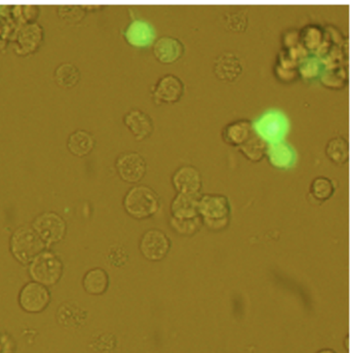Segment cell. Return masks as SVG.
<instances>
[{
    "instance_id": "6da1fadb",
    "label": "cell",
    "mask_w": 350,
    "mask_h": 353,
    "mask_svg": "<svg viewBox=\"0 0 350 353\" xmlns=\"http://www.w3.org/2000/svg\"><path fill=\"white\" fill-rule=\"evenodd\" d=\"M198 215L202 225L211 231H222L229 227L231 219V207L229 197L216 193L200 194Z\"/></svg>"
},
{
    "instance_id": "7a4b0ae2",
    "label": "cell",
    "mask_w": 350,
    "mask_h": 353,
    "mask_svg": "<svg viewBox=\"0 0 350 353\" xmlns=\"http://www.w3.org/2000/svg\"><path fill=\"white\" fill-rule=\"evenodd\" d=\"M161 197L146 185L132 187L124 197V207L130 217L137 220L153 217L161 209Z\"/></svg>"
},
{
    "instance_id": "3957f363",
    "label": "cell",
    "mask_w": 350,
    "mask_h": 353,
    "mask_svg": "<svg viewBox=\"0 0 350 353\" xmlns=\"http://www.w3.org/2000/svg\"><path fill=\"white\" fill-rule=\"evenodd\" d=\"M45 242L30 226H21L14 230L10 240L12 257L22 265H29L35 257L45 251Z\"/></svg>"
},
{
    "instance_id": "277c9868",
    "label": "cell",
    "mask_w": 350,
    "mask_h": 353,
    "mask_svg": "<svg viewBox=\"0 0 350 353\" xmlns=\"http://www.w3.org/2000/svg\"><path fill=\"white\" fill-rule=\"evenodd\" d=\"M252 124L256 134L266 143L283 140L290 128L289 118L285 112L275 108L261 114Z\"/></svg>"
},
{
    "instance_id": "5b68a950",
    "label": "cell",
    "mask_w": 350,
    "mask_h": 353,
    "mask_svg": "<svg viewBox=\"0 0 350 353\" xmlns=\"http://www.w3.org/2000/svg\"><path fill=\"white\" fill-rule=\"evenodd\" d=\"M62 274L63 263L61 259L49 251H43L29 264V275L33 282L47 288L57 284L61 280Z\"/></svg>"
},
{
    "instance_id": "8992f818",
    "label": "cell",
    "mask_w": 350,
    "mask_h": 353,
    "mask_svg": "<svg viewBox=\"0 0 350 353\" xmlns=\"http://www.w3.org/2000/svg\"><path fill=\"white\" fill-rule=\"evenodd\" d=\"M172 248L169 236L163 230L151 228L141 236L139 251L145 260L149 262H161L167 258Z\"/></svg>"
},
{
    "instance_id": "52a82bcc",
    "label": "cell",
    "mask_w": 350,
    "mask_h": 353,
    "mask_svg": "<svg viewBox=\"0 0 350 353\" xmlns=\"http://www.w3.org/2000/svg\"><path fill=\"white\" fill-rule=\"evenodd\" d=\"M32 228L47 247L61 242L67 231L65 220L54 212H45L37 216Z\"/></svg>"
},
{
    "instance_id": "ba28073f",
    "label": "cell",
    "mask_w": 350,
    "mask_h": 353,
    "mask_svg": "<svg viewBox=\"0 0 350 353\" xmlns=\"http://www.w3.org/2000/svg\"><path fill=\"white\" fill-rule=\"evenodd\" d=\"M51 293L47 286L35 282H28L23 286L19 294V305L27 313H40L51 303Z\"/></svg>"
},
{
    "instance_id": "9c48e42d",
    "label": "cell",
    "mask_w": 350,
    "mask_h": 353,
    "mask_svg": "<svg viewBox=\"0 0 350 353\" xmlns=\"http://www.w3.org/2000/svg\"><path fill=\"white\" fill-rule=\"evenodd\" d=\"M118 175L128 183H138L146 174V161L138 152L128 151L121 153L115 163Z\"/></svg>"
},
{
    "instance_id": "30bf717a",
    "label": "cell",
    "mask_w": 350,
    "mask_h": 353,
    "mask_svg": "<svg viewBox=\"0 0 350 353\" xmlns=\"http://www.w3.org/2000/svg\"><path fill=\"white\" fill-rule=\"evenodd\" d=\"M172 184L177 193L198 194L202 187V174L194 166H181L172 176Z\"/></svg>"
},
{
    "instance_id": "8fae6325",
    "label": "cell",
    "mask_w": 350,
    "mask_h": 353,
    "mask_svg": "<svg viewBox=\"0 0 350 353\" xmlns=\"http://www.w3.org/2000/svg\"><path fill=\"white\" fill-rule=\"evenodd\" d=\"M184 93V84L175 74L167 73L161 76L153 88V98L156 103L179 101Z\"/></svg>"
},
{
    "instance_id": "7c38bea8",
    "label": "cell",
    "mask_w": 350,
    "mask_h": 353,
    "mask_svg": "<svg viewBox=\"0 0 350 353\" xmlns=\"http://www.w3.org/2000/svg\"><path fill=\"white\" fill-rule=\"evenodd\" d=\"M124 37L134 47H148L154 39L155 29L151 23L144 19H134L124 30Z\"/></svg>"
},
{
    "instance_id": "4fadbf2b",
    "label": "cell",
    "mask_w": 350,
    "mask_h": 353,
    "mask_svg": "<svg viewBox=\"0 0 350 353\" xmlns=\"http://www.w3.org/2000/svg\"><path fill=\"white\" fill-rule=\"evenodd\" d=\"M183 43L180 39L170 35H163L157 38L153 45L155 58L163 63H173L177 61L184 54Z\"/></svg>"
},
{
    "instance_id": "5bb4252c",
    "label": "cell",
    "mask_w": 350,
    "mask_h": 353,
    "mask_svg": "<svg viewBox=\"0 0 350 353\" xmlns=\"http://www.w3.org/2000/svg\"><path fill=\"white\" fill-rule=\"evenodd\" d=\"M124 124L136 137L137 140H143L150 136L154 130V124L149 114L142 110L132 108L124 115Z\"/></svg>"
},
{
    "instance_id": "9a60e30c",
    "label": "cell",
    "mask_w": 350,
    "mask_h": 353,
    "mask_svg": "<svg viewBox=\"0 0 350 353\" xmlns=\"http://www.w3.org/2000/svg\"><path fill=\"white\" fill-rule=\"evenodd\" d=\"M200 193L198 194H187V193H177L172 201L171 217L177 219H190L198 215V201Z\"/></svg>"
},
{
    "instance_id": "2e32d148",
    "label": "cell",
    "mask_w": 350,
    "mask_h": 353,
    "mask_svg": "<svg viewBox=\"0 0 350 353\" xmlns=\"http://www.w3.org/2000/svg\"><path fill=\"white\" fill-rule=\"evenodd\" d=\"M266 155L270 163L281 169L292 167L296 161L295 149L285 140L267 143Z\"/></svg>"
},
{
    "instance_id": "e0dca14e",
    "label": "cell",
    "mask_w": 350,
    "mask_h": 353,
    "mask_svg": "<svg viewBox=\"0 0 350 353\" xmlns=\"http://www.w3.org/2000/svg\"><path fill=\"white\" fill-rule=\"evenodd\" d=\"M214 71L217 78L225 82H233L242 71L240 58L233 52L221 54L215 61Z\"/></svg>"
},
{
    "instance_id": "ac0fdd59",
    "label": "cell",
    "mask_w": 350,
    "mask_h": 353,
    "mask_svg": "<svg viewBox=\"0 0 350 353\" xmlns=\"http://www.w3.org/2000/svg\"><path fill=\"white\" fill-rule=\"evenodd\" d=\"M109 275L102 268H93L84 274L82 278V286L89 295L101 296L105 294L109 288Z\"/></svg>"
},
{
    "instance_id": "d6986e66",
    "label": "cell",
    "mask_w": 350,
    "mask_h": 353,
    "mask_svg": "<svg viewBox=\"0 0 350 353\" xmlns=\"http://www.w3.org/2000/svg\"><path fill=\"white\" fill-rule=\"evenodd\" d=\"M254 132L252 122L248 119H238L225 126L222 132L223 139L234 146L242 145Z\"/></svg>"
},
{
    "instance_id": "ffe728a7",
    "label": "cell",
    "mask_w": 350,
    "mask_h": 353,
    "mask_svg": "<svg viewBox=\"0 0 350 353\" xmlns=\"http://www.w3.org/2000/svg\"><path fill=\"white\" fill-rule=\"evenodd\" d=\"M67 146L76 157H84L94 148V136L86 130H75L68 138Z\"/></svg>"
},
{
    "instance_id": "44dd1931",
    "label": "cell",
    "mask_w": 350,
    "mask_h": 353,
    "mask_svg": "<svg viewBox=\"0 0 350 353\" xmlns=\"http://www.w3.org/2000/svg\"><path fill=\"white\" fill-rule=\"evenodd\" d=\"M242 155L252 161H260L266 155L267 143L253 132L252 135L238 146Z\"/></svg>"
},
{
    "instance_id": "7402d4cb",
    "label": "cell",
    "mask_w": 350,
    "mask_h": 353,
    "mask_svg": "<svg viewBox=\"0 0 350 353\" xmlns=\"http://www.w3.org/2000/svg\"><path fill=\"white\" fill-rule=\"evenodd\" d=\"M326 153L336 165H345L349 161V142L343 137H334L327 143Z\"/></svg>"
},
{
    "instance_id": "603a6c76",
    "label": "cell",
    "mask_w": 350,
    "mask_h": 353,
    "mask_svg": "<svg viewBox=\"0 0 350 353\" xmlns=\"http://www.w3.org/2000/svg\"><path fill=\"white\" fill-rule=\"evenodd\" d=\"M169 224L173 231L181 236H196L202 227V218L200 216L190 218V219H177V218L170 217Z\"/></svg>"
},
{
    "instance_id": "cb8c5ba5",
    "label": "cell",
    "mask_w": 350,
    "mask_h": 353,
    "mask_svg": "<svg viewBox=\"0 0 350 353\" xmlns=\"http://www.w3.org/2000/svg\"><path fill=\"white\" fill-rule=\"evenodd\" d=\"M310 194L318 201H326L334 195V182L328 176H318L310 184Z\"/></svg>"
},
{
    "instance_id": "d4e9b609",
    "label": "cell",
    "mask_w": 350,
    "mask_h": 353,
    "mask_svg": "<svg viewBox=\"0 0 350 353\" xmlns=\"http://www.w3.org/2000/svg\"><path fill=\"white\" fill-rule=\"evenodd\" d=\"M80 78V70L72 63H62L55 72V80L63 88H71Z\"/></svg>"
},
{
    "instance_id": "484cf974",
    "label": "cell",
    "mask_w": 350,
    "mask_h": 353,
    "mask_svg": "<svg viewBox=\"0 0 350 353\" xmlns=\"http://www.w3.org/2000/svg\"><path fill=\"white\" fill-rule=\"evenodd\" d=\"M322 61L314 56H306L300 63V73L304 78L312 80L320 73L322 70Z\"/></svg>"
},
{
    "instance_id": "4316f807",
    "label": "cell",
    "mask_w": 350,
    "mask_h": 353,
    "mask_svg": "<svg viewBox=\"0 0 350 353\" xmlns=\"http://www.w3.org/2000/svg\"><path fill=\"white\" fill-rule=\"evenodd\" d=\"M345 74L342 68H328L323 73L322 82L331 88H340L345 82Z\"/></svg>"
},
{
    "instance_id": "83f0119b",
    "label": "cell",
    "mask_w": 350,
    "mask_h": 353,
    "mask_svg": "<svg viewBox=\"0 0 350 353\" xmlns=\"http://www.w3.org/2000/svg\"><path fill=\"white\" fill-rule=\"evenodd\" d=\"M304 32V43L307 45L310 49H314L320 45L322 41V32L320 29L316 27H308Z\"/></svg>"
},
{
    "instance_id": "f1b7e54d",
    "label": "cell",
    "mask_w": 350,
    "mask_h": 353,
    "mask_svg": "<svg viewBox=\"0 0 350 353\" xmlns=\"http://www.w3.org/2000/svg\"><path fill=\"white\" fill-rule=\"evenodd\" d=\"M316 353H337L334 350H331V348H323V350H318Z\"/></svg>"
},
{
    "instance_id": "f546056e",
    "label": "cell",
    "mask_w": 350,
    "mask_h": 353,
    "mask_svg": "<svg viewBox=\"0 0 350 353\" xmlns=\"http://www.w3.org/2000/svg\"><path fill=\"white\" fill-rule=\"evenodd\" d=\"M349 335H347V337H345V350H347V352H349Z\"/></svg>"
}]
</instances>
